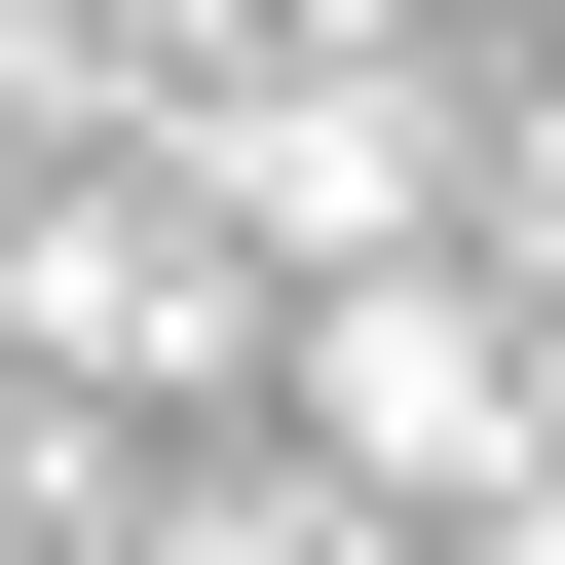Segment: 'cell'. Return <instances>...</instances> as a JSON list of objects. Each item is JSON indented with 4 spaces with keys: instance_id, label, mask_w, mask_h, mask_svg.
<instances>
[{
    "instance_id": "6da1fadb",
    "label": "cell",
    "mask_w": 565,
    "mask_h": 565,
    "mask_svg": "<svg viewBox=\"0 0 565 565\" xmlns=\"http://www.w3.org/2000/svg\"><path fill=\"white\" fill-rule=\"evenodd\" d=\"M302 490H340V527H490V490H527V302H490V226L302 264Z\"/></svg>"
},
{
    "instance_id": "7a4b0ae2",
    "label": "cell",
    "mask_w": 565,
    "mask_h": 565,
    "mask_svg": "<svg viewBox=\"0 0 565 565\" xmlns=\"http://www.w3.org/2000/svg\"><path fill=\"white\" fill-rule=\"evenodd\" d=\"M264 340V264L114 151V189H39V226H0V377H39V415H114V377H226Z\"/></svg>"
},
{
    "instance_id": "3957f363",
    "label": "cell",
    "mask_w": 565,
    "mask_h": 565,
    "mask_svg": "<svg viewBox=\"0 0 565 565\" xmlns=\"http://www.w3.org/2000/svg\"><path fill=\"white\" fill-rule=\"evenodd\" d=\"M189 226L226 264H415L452 226V114L415 76H264V114H189Z\"/></svg>"
},
{
    "instance_id": "277c9868",
    "label": "cell",
    "mask_w": 565,
    "mask_h": 565,
    "mask_svg": "<svg viewBox=\"0 0 565 565\" xmlns=\"http://www.w3.org/2000/svg\"><path fill=\"white\" fill-rule=\"evenodd\" d=\"M151 490H114V415H39V377H0V565H114Z\"/></svg>"
},
{
    "instance_id": "5b68a950",
    "label": "cell",
    "mask_w": 565,
    "mask_h": 565,
    "mask_svg": "<svg viewBox=\"0 0 565 565\" xmlns=\"http://www.w3.org/2000/svg\"><path fill=\"white\" fill-rule=\"evenodd\" d=\"M114 565H415V527H340V490H151Z\"/></svg>"
}]
</instances>
